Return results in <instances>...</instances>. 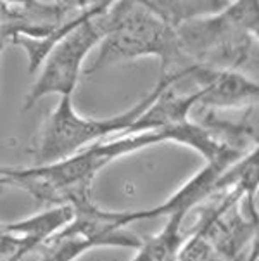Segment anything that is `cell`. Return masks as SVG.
<instances>
[{"mask_svg": "<svg viewBox=\"0 0 259 261\" xmlns=\"http://www.w3.org/2000/svg\"><path fill=\"white\" fill-rule=\"evenodd\" d=\"M190 71L192 64L173 73H161L156 87L149 90L138 102H135L126 111L109 118L80 116L73 108V97H61L40 132V139L35 150L38 165H50V163L61 161L105 137L125 134L164 88L173 87L182 78H187Z\"/></svg>", "mask_w": 259, "mask_h": 261, "instance_id": "obj_3", "label": "cell"}, {"mask_svg": "<svg viewBox=\"0 0 259 261\" xmlns=\"http://www.w3.org/2000/svg\"><path fill=\"white\" fill-rule=\"evenodd\" d=\"M52 2L66 12L83 14V12H102L105 7L111 6L112 0H52Z\"/></svg>", "mask_w": 259, "mask_h": 261, "instance_id": "obj_9", "label": "cell"}, {"mask_svg": "<svg viewBox=\"0 0 259 261\" xmlns=\"http://www.w3.org/2000/svg\"><path fill=\"white\" fill-rule=\"evenodd\" d=\"M7 40H6V37L2 35V32H0V54H2V50H4V43H6Z\"/></svg>", "mask_w": 259, "mask_h": 261, "instance_id": "obj_13", "label": "cell"}, {"mask_svg": "<svg viewBox=\"0 0 259 261\" xmlns=\"http://www.w3.org/2000/svg\"><path fill=\"white\" fill-rule=\"evenodd\" d=\"M161 19L175 30L195 17L214 14L228 4V0H140Z\"/></svg>", "mask_w": 259, "mask_h": 261, "instance_id": "obj_7", "label": "cell"}, {"mask_svg": "<svg viewBox=\"0 0 259 261\" xmlns=\"http://www.w3.org/2000/svg\"><path fill=\"white\" fill-rule=\"evenodd\" d=\"M185 216L173 213L168 215V222L159 233L147 237L138 244V253L131 261H177L187 236L182 225Z\"/></svg>", "mask_w": 259, "mask_h": 261, "instance_id": "obj_6", "label": "cell"}, {"mask_svg": "<svg viewBox=\"0 0 259 261\" xmlns=\"http://www.w3.org/2000/svg\"><path fill=\"white\" fill-rule=\"evenodd\" d=\"M99 12H83L74 16L66 32L54 42L40 64V73L24 99V109L33 108L49 95H71L83 73L87 56L102 40L94 16Z\"/></svg>", "mask_w": 259, "mask_h": 261, "instance_id": "obj_4", "label": "cell"}, {"mask_svg": "<svg viewBox=\"0 0 259 261\" xmlns=\"http://www.w3.org/2000/svg\"><path fill=\"white\" fill-rule=\"evenodd\" d=\"M256 259H257V244H254V247L249 251L247 256H242V253H240L235 259H232V261H256Z\"/></svg>", "mask_w": 259, "mask_h": 261, "instance_id": "obj_11", "label": "cell"}, {"mask_svg": "<svg viewBox=\"0 0 259 261\" xmlns=\"http://www.w3.org/2000/svg\"><path fill=\"white\" fill-rule=\"evenodd\" d=\"M7 11H9V6H7V4H4L2 0H0V24L4 23V19H6Z\"/></svg>", "mask_w": 259, "mask_h": 261, "instance_id": "obj_12", "label": "cell"}, {"mask_svg": "<svg viewBox=\"0 0 259 261\" xmlns=\"http://www.w3.org/2000/svg\"><path fill=\"white\" fill-rule=\"evenodd\" d=\"M102 40L99 54L85 73H97L112 64L140 57H157L161 73L178 71L175 66L185 63L180 52L177 30L161 19L140 0H112L111 6L94 16Z\"/></svg>", "mask_w": 259, "mask_h": 261, "instance_id": "obj_1", "label": "cell"}, {"mask_svg": "<svg viewBox=\"0 0 259 261\" xmlns=\"http://www.w3.org/2000/svg\"><path fill=\"white\" fill-rule=\"evenodd\" d=\"M257 21V0H230L214 14L178 26L180 52L188 64L239 71L256 52Z\"/></svg>", "mask_w": 259, "mask_h": 261, "instance_id": "obj_2", "label": "cell"}, {"mask_svg": "<svg viewBox=\"0 0 259 261\" xmlns=\"http://www.w3.org/2000/svg\"><path fill=\"white\" fill-rule=\"evenodd\" d=\"M177 261H225V258L214 249L208 237L195 230L194 236L183 242Z\"/></svg>", "mask_w": 259, "mask_h": 261, "instance_id": "obj_8", "label": "cell"}, {"mask_svg": "<svg viewBox=\"0 0 259 261\" xmlns=\"http://www.w3.org/2000/svg\"><path fill=\"white\" fill-rule=\"evenodd\" d=\"M4 4L7 6H14V7H30V6H35V4L42 2V0H2Z\"/></svg>", "mask_w": 259, "mask_h": 261, "instance_id": "obj_10", "label": "cell"}, {"mask_svg": "<svg viewBox=\"0 0 259 261\" xmlns=\"http://www.w3.org/2000/svg\"><path fill=\"white\" fill-rule=\"evenodd\" d=\"M188 76L195 80L199 102L208 111L252 108L257 102V83L237 69H218L192 64Z\"/></svg>", "mask_w": 259, "mask_h": 261, "instance_id": "obj_5", "label": "cell"}]
</instances>
